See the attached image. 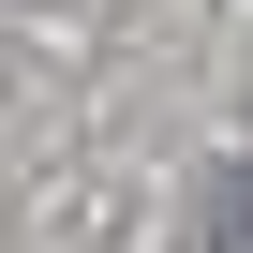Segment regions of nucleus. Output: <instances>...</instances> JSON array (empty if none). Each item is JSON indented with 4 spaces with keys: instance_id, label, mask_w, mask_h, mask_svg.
Listing matches in <instances>:
<instances>
[{
    "instance_id": "1",
    "label": "nucleus",
    "mask_w": 253,
    "mask_h": 253,
    "mask_svg": "<svg viewBox=\"0 0 253 253\" xmlns=\"http://www.w3.org/2000/svg\"><path fill=\"white\" fill-rule=\"evenodd\" d=\"M179 253H253V149L194 164V209H179Z\"/></svg>"
}]
</instances>
